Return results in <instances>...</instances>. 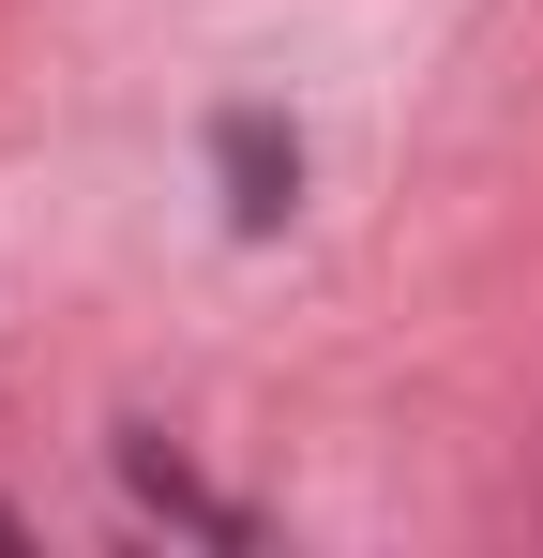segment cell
<instances>
[{"label": "cell", "mask_w": 543, "mask_h": 558, "mask_svg": "<svg viewBox=\"0 0 543 558\" xmlns=\"http://www.w3.org/2000/svg\"><path fill=\"white\" fill-rule=\"evenodd\" d=\"M287 196H302V136L242 106V121H227V211H242V227H272Z\"/></svg>", "instance_id": "cell-1"}]
</instances>
